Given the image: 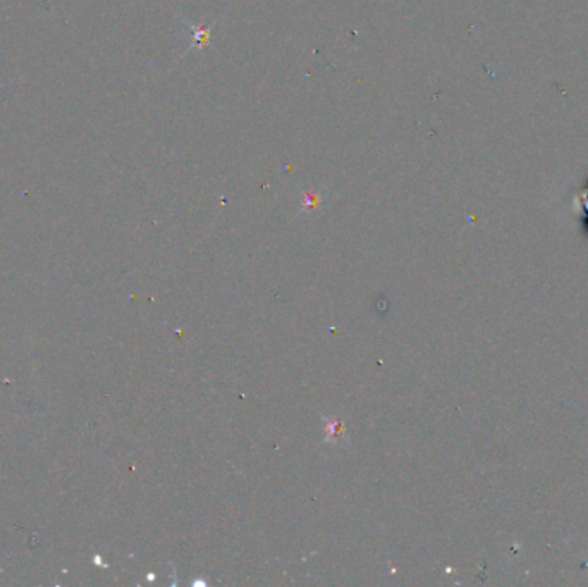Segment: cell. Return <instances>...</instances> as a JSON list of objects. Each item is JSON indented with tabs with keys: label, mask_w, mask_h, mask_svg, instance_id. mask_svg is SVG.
Here are the masks:
<instances>
[{
	"label": "cell",
	"mask_w": 588,
	"mask_h": 587,
	"mask_svg": "<svg viewBox=\"0 0 588 587\" xmlns=\"http://www.w3.org/2000/svg\"><path fill=\"white\" fill-rule=\"evenodd\" d=\"M191 33H193V40H191V47L193 49H201V47H205L208 43V38H210V33H212V26H203V25H190Z\"/></svg>",
	"instance_id": "1"
}]
</instances>
